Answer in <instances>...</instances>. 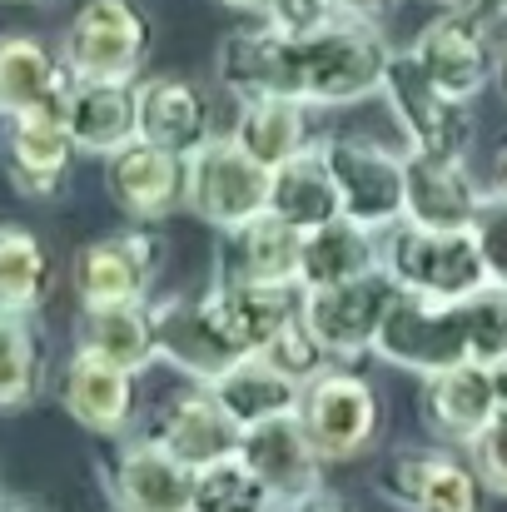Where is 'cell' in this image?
I'll return each instance as SVG.
<instances>
[{
  "mask_svg": "<svg viewBox=\"0 0 507 512\" xmlns=\"http://www.w3.org/2000/svg\"><path fill=\"white\" fill-rule=\"evenodd\" d=\"M45 299H50L45 244L20 224H0V309L5 314H35Z\"/></svg>",
  "mask_w": 507,
  "mask_h": 512,
  "instance_id": "obj_32",
  "label": "cell"
},
{
  "mask_svg": "<svg viewBox=\"0 0 507 512\" xmlns=\"http://www.w3.org/2000/svg\"><path fill=\"white\" fill-rule=\"evenodd\" d=\"M40 334L30 314H5L0 309V413L35 403L40 393Z\"/></svg>",
  "mask_w": 507,
  "mask_h": 512,
  "instance_id": "obj_34",
  "label": "cell"
},
{
  "mask_svg": "<svg viewBox=\"0 0 507 512\" xmlns=\"http://www.w3.org/2000/svg\"><path fill=\"white\" fill-rule=\"evenodd\" d=\"M473 239L483 249V264H488V279L507 284V199L503 194H488L478 219H473Z\"/></svg>",
  "mask_w": 507,
  "mask_h": 512,
  "instance_id": "obj_37",
  "label": "cell"
},
{
  "mask_svg": "<svg viewBox=\"0 0 507 512\" xmlns=\"http://www.w3.org/2000/svg\"><path fill=\"white\" fill-rule=\"evenodd\" d=\"M70 85L75 75L60 60V50H50L35 35H0V120H15L30 110L65 115Z\"/></svg>",
  "mask_w": 507,
  "mask_h": 512,
  "instance_id": "obj_23",
  "label": "cell"
},
{
  "mask_svg": "<svg viewBox=\"0 0 507 512\" xmlns=\"http://www.w3.org/2000/svg\"><path fill=\"white\" fill-rule=\"evenodd\" d=\"M334 5L343 10V15H363V20H378V15H383V10H388L393 0H334Z\"/></svg>",
  "mask_w": 507,
  "mask_h": 512,
  "instance_id": "obj_40",
  "label": "cell"
},
{
  "mask_svg": "<svg viewBox=\"0 0 507 512\" xmlns=\"http://www.w3.org/2000/svg\"><path fill=\"white\" fill-rule=\"evenodd\" d=\"M299 284H214L204 299L229 343L249 358L264 353L294 319H299Z\"/></svg>",
  "mask_w": 507,
  "mask_h": 512,
  "instance_id": "obj_24",
  "label": "cell"
},
{
  "mask_svg": "<svg viewBox=\"0 0 507 512\" xmlns=\"http://www.w3.org/2000/svg\"><path fill=\"white\" fill-rule=\"evenodd\" d=\"M388 40L373 20L334 10L309 30H279L269 20L239 25L219 40V85L239 100H299V105H358L378 95L388 70Z\"/></svg>",
  "mask_w": 507,
  "mask_h": 512,
  "instance_id": "obj_1",
  "label": "cell"
},
{
  "mask_svg": "<svg viewBox=\"0 0 507 512\" xmlns=\"http://www.w3.org/2000/svg\"><path fill=\"white\" fill-rule=\"evenodd\" d=\"M274 508H279V498L269 493V483L239 453L194 468L189 512H274Z\"/></svg>",
  "mask_w": 507,
  "mask_h": 512,
  "instance_id": "obj_33",
  "label": "cell"
},
{
  "mask_svg": "<svg viewBox=\"0 0 507 512\" xmlns=\"http://www.w3.org/2000/svg\"><path fill=\"white\" fill-rule=\"evenodd\" d=\"M209 393H214L219 408L239 423V433L254 428V423L299 413V403H304V383H294L289 373H279V368H274L269 358H259V353H249V358H239L229 373H219V378L209 383Z\"/></svg>",
  "mask_w": 507,
  "mask_h": 512,
  "instance_id": "obj_28",
  "label": "cell"
},
{
  "mask_svg": "<svg viewBox=\"0 0 507 512\" xmlns=\"http://www.w3.org/2000/svg\"><path fill=\"white\" fill-rule=\"evenodd\" d=\"M373 353L418 378L458 363H503L507 358V284H488L463 299L398 294Z\"/></svg>",
  "mask_w": 507,
  "mask_h": 512,
  "instance_id": "obj_2",
  "label": "cell"
},
{
  "mask_svg": "<svg viewBox=\"0 0 507 512\" xmlns=\"http://www.w3.org/2000/svg\"><path fill=\"white\" fill-rule=\"evenodd\" d=\"M383 269L423 299H463L493 284L473 229H423L408 219L383 234Z\"/></svg>",
  "mask_w": 507,
  "mask_h": 512,
  "instance_id": "obj_3",
  "label": "cell"
},
{
  "mask_svg": "<svg viewBox=\"0 0 507 512\" xmlns=\"http://www.w3.org/2000/svg\"><path fill=\"white\" fill-rule=\"evenodd\" d=\"M498 194L507 199V155H503V179H498Z\"/></svg>",
  "mask_w": 507,
  "mask_h": 512,
  "instance_id": "obj_45",
  "label": "cell"
},
{
  "mask_svg": "<svg viewBox=\"0 0 507 512\" xmlns=\"http://www.w3.org/2000/svg\"><path fill=\"white\" fill-rule=\"evenodd\" d=\"M0 512H35L25 498H10V493H0Z\"/></svg>",
  "mask_w": 507,
  "mask_h": 512,
  "instance_id": "obj_44",
  "label": "cell"
},
{
  "mask_svg": "<svg viewBox=\"0 0 507 512\" xmlns=\"http://www.w3.org/2000/svg\"><path fill=\"white\" fill-rule=\"evenodd\" d=\"M169 453L184 463V468H204V463H219L239 448V423L219 408V398L199 383L179 398H169L150 428Z\"/></svg>",
  "mask_w": 507,
  "mask_h": 512,
  "instance_id": "obj_25",
  "label": "cell"
},
{
  "mask_svg": "<svg viewBox=\"0 0 507 512\" xmlns=\"http://www.w3.org/2000/svg\"><path fill=\"white\" fill-rule=\"evenodd\" d=\"M383 264V239L353 219L334 214L329 224L304 229V249H299V289H329L348 284L368 269Z\"/></svg>",
  "mask_w": 507,
  "mask_h": 512,
  "instance_id": "obj_27",
  "label": "cell"
},
{
  "mask_svg": "<svg viewBox=\"0 0 507 512\" xmlns=\"http://www.w3.org/2000/svg\"><path fill=\"white\" fill-rule=\"evenodd\" d=\"M259 358H269L279 373H289V378H294V383H304V388H309L319 373H329V363H334V353L309 334V324H304V319H294L279 339L259 353Z\"/></svg>",
  "mask_w": 507,
  "mask_h": 512,
  "instance_id": "obj_35",
  "label": "cell"
},
{
  "mask_svg": "<svg viewBox=\"0 0 507 512\" xmlns=\"http://www.w3.org/2000/svg\"><path fill=\"white\" fill-rule=\"evenodd\" d=\"M463 10L483 15L488 25H498V20H507V0H463Z\"/></svg>",
  "mask_w": 507,
  "mask_h": 512,
  "instance_id": "obj_41",
  "label": "cell"
},
{
  "mask_svg": "<svg viewBox=\"0 0 507 512\" xmlns=\"http://www.w3.org/2000/svg\"><path fill=\"white\" fill-rule=\"evenodd\" d=\"M284 512H353V508H348L338 493H329V488L319 483V488H309V493L289 498V503H284Z\"/></svg>",
  "mask_w": 507,
  "mask_h": 512,
  "instance_id": "obj_39",
  "label": "cell"
},
{
  "mask_svg": "<svg viewBox=\"0 0 507 512\" xmlns=\"http://www.w3.org/2000/svg\"><path fill=\"white\" fill-rule=\"evenodd\" d=\"M324 145V165L334 174L338 189V214L388 234L393 224H403V155L363 140V135H329Z\"/></svg>",
  "mask_w": 507,
  "mask_h": 512,
  "instance_id": "obj_5",
  "label": "cell"
},
{
  "mask_svg": "<svg viewBox=\"0 0 507 512\" xmlns=\"http://www.w3.org/2000/svg\"><path fill=\"white\" fill-rule=\"evenodd\" d=\"M65 130L80 155H115L135 140V80H75L65 100Z\"/></svg>",
  "mask_w": 507,
  "mask_h": 512,
  "instance_id": "obj_26",
  "label": "cell"
},
{
  "mask_svg": "<svg viewBox=\"0 0 507 512\" xmlns=\"http://www.w3.org/2000/svg\"><path fill=\"white\" fill-rule=\"evenodd\" d=\"M135 378L140 373L75 348L65 363V378H60V403L85 433L120 438L135 423Z\"/></svg>",
  "mask_w": 507,
  "mask_h": 512,
  "instance_id": "obj_20",
  "label": "cell"
},
{
  "mask_svg": "<svg viewBox=\"0 0 507 512\" xmlns=\"http://www.w3.org/2000/svg\"><path fill=\"white\" fill-rule=\"evenodd\" d=\"M184 209L214 229H234L269 209V170L244 155L234 135H214L184 160Z\"/></svg>",
  "mask_w": 507,
  "mask_h": 512,
  "instance_id": "obj_7",
  "label": "cell"
},
{
  "mask_svg": "<svg viewBox=\"0 0 507 512\" xmlns=\"http://www.w3.org/2000/svg\"><path fill=\"white\" fill-rule=\"evenodd\" d=\"M75 140L65 130V115L50 110H30L10 120L5 135V174L25 199H55L70 179V160H75Z\"/></svg>",
  "mask_w": 507,
  "mask_h": 512,
  "instance_id": "obj_22",
  "label": "cell"
},
{
  "mask_svg": "<svg viewBox=\"0 0 507 512\" xmlns=\"http://www.w3.org/2000/svg\"><path fill=\"white\" fill-rule=\"evenodd\" d=\"M483 189L468 174V160L403 155V219L423 229H473L483 209Z\"/></svg>",
  "mask_w": 507,
  "mask_h": 512,
  "instance_id": "obj_19",
  "label": "cell"
},
{
  "mask_svg": "<svg viewBox=\"0 0 507 512\" xmlns=\"http://www.w3.org/2000/svg\"><path fill=\"white\" fill-rule=\"evenodd\" d=\"M438 5H463V0H438Z\"/></svg>",
  "mask_w": 507,
  "mask_h": 512,
  "instance_id": "obj_46",
  "label": "cell"
},
{
  "mask_svg": "<svg viewBox=\"0 0 507 512\" xmlns=\"http://www.w3.org/2000/svg\"><path fill=\"white\" fill-rule=\"evenodd\" d=\"M165 269V239L145 229L105 234L85 244L70 264V284L80 294V309L90 304H145L155 279Z\"/></svg>",
  "mask_w": 507,
  "mask_h": 512,
  "instance_id": "obj_10",
  "label": "cell"
},
{
  "mask_svg": "<svg viewBox=\"0 0 507 512\" xmlns=\"http://www.w3.org/2000/svg\"><path fill=\"white\" fill-rule=\"evenodd\" d=\"M493 383H498V403H507V358L493 363Z\"/></svg>",
  "mask_w": 507,
  "mask_h": 512,
  "instance_id": "obj_43",
  "label": "cell"
},
{
  "mask_svg": "<svg viewBox=\"0 0 507 512\" xmlns=\"http://www.w3.org/2000/svg\"><path fill=\"white\" fill-rule=\"evenodd\" d=\"M105 493H110L115 512H189L194 468H184L150 433L115 453V463L105 473Z\"/></svg>",
  "mask_w": 507,
  "mask_h": 512,
  "instance_id": "obj_16",
  "label": "cell"
},
{
  "mask_svg": "<svg viewBox=\"0 0 507 512\" xmlns=\"http://www.w3.org/2000/svg\"><path fill=\"white\" fill-rule=\"evenodd\" d=\"M378 493L403 512H483V483L443 448H398L378 478Z\"/></svg>",
  "mask_w": 507,
  "mask_h": 512,
  "instance_id": "obj_13",
  "label": "cell"
},
{
  "mask_svg": "<svg viewBox=\"0 0 507 512\" xmlns=\"http://www.w3.org/2000/svg\"><path fill=\"white\" fill-rule=\"evenodd\" d=\"M498 413V383H493V363H458L443 373L423 378L418 393V418L438 443L468 448L473 433Z\"/></svg>",
  "mask_w": 507,
  "mask_h": 512,
  "instance_id": "obj_17",
  "label": "cell"
},
{
  "mask_svg": "<svg viewBox=\"0 0 507 512\" xmlns=\"http://www.w3.org/2000/svg\"><path fill=\"white\" fill-rule=\"evenodd\" d=\"M150 334H155V363H169L189 383H214L229 373L244 353L219 329L214 309L204 294H169L150 304Z\"/></svg>",
  "mask_w": 507,
  "mask_h": 512,
  "instance_id": "obj_11",
  "label": "cell"
},
{
  "mask_svg": "<svg viewBox=\"0 0 507 512\" xmlns=\"http://www.w3.org/2000/svg\"><path fill=\"white\" fill-rule=\"evenodd\" d=\"M378 95L388 100V115L398 120L403 140L413 155H433V160H468L473 150V120L468 105L443 95L423 65L413 60V50H393Z\"/></svg>",
  "mask_w": 507,
  "mask_h": 512,
  "instance_id": "obj_4",
  "label": "cell"
},
{
  "mask_svg": "<svg viewBox=\"0 0 507 512\" xmlns=\"http://www.w3.org/2000/svg\"><path fill=\"white\" fill-rule=\"evenodd\" d=\"M269 214H279L294 229L329 224L338 214V189L329 165H324V145L319 140H309L299 155H289L284 165L269 170Z\"/></svg>",
  "mask_w": 507,
  "mask_h": 512,
  "instance_id": "obj_29",
  "label": "cell"
},
{
  "mask_svg": "<svg viewBox=\"0 0 507 512\" xmlns=\"http://www.w3.org/2000/svg\"><path fill=\"white\" fill-rule=\"evenodd\" d=\"M229 135L244 155H254L264 170H274L309 145V105L279 100V95L239 100V120L229 125Z\"/></svg>",
  "mask_w": 507,
  "mask_h": 512,
  "instance_id": "obj_30",
  "label": "cell"
},
{
  "mask_svg": "<svg viewBox=\"0 0 507 512\" xmlns=\"http://www.w3.org/2000/svg\"><path fill=\"white\" fill-rule=\"evenodd\" d=\"M468 468L478 473V483L488 493L507 498V403H498V413L473 433L468 443Z\"/></svg>",
  "mask_w": 507,
  "mask_h": 512,
  "instance_id": "obj_36",
  "label": "cell"
},
{
  "mask_svg": "<svg viewBox=\"0 0 507 512\" xmlns=\"http://www.w3.org/2000/svg\"><path fill=\"white\" fill-rule=\"evenodd\" d=\"M299 418H304L314 448L324 453V463H348V458L368 453V443L378 438V393L368 388V378L329 368L304 388Z\"/></svg>",
  "mask_w": 507,
  "mask_h": 512,
  "instance_id": "obj_12",
  "label": "cell"
},
{
  "mask_svg": "<svg viewBox=\"0 0 507 512\" xmlns=\"http://www.w3.org/2000/svg\"><path fill=\"white\" fill-rule=\"evenodd\" d=\"M234 453L269 483V493L279 503H289V498H299V493L324 483V453L314 448V438H309L299 413H284V418L244 428Z\"/></svg>",
  "mask_w": 507,
  "mask_h": 512,
  "instance_id": "obj_18",
  "label": "cell"
},
{
  "mask_svg": "<svg viewBox=\"0 0 507 512\" xmlns=\"http://www.w3.org/2000/svg\"><path fill=\"white\" fill-rule=\"evenodd\" d=\"M214 135L219 130H214L209 95L194 80H179V75L135 80V140H150V145H160L169 155L189 160Z\"/></svg>",
  "mask_w": 507,
  "mask_h": 512,
  "instance_id": "obj_15",
  "label": "cell"
},
{
  "mask_svg": "<svg viewBox=\"0 0 507 512\" xmlns=\"http://www.w3.org/2000/svg\"><path fill=\"white\" fill-rule=\"evenodd\" d=\"M75 348L110 358L130 373H145L155 363V334H150V299L145 304H90L80 309Z\"/></svg>",
  "mask_w": 507,
  "mask_h": 512,
  "instance_id": "obj_31",
  "label": "cell"
},
{
  "mask_svg": "<svg viewBox=\"0 0 507 512\" xmlns=\"http://www.w3.org/2000/svg\"><path fill=\"white\" fill-rule=\"evenodd\" d=\"M413 60L423 65V75L453 95V100H478L493 75H498V45L488 35V20L463 10V5H448L438 20H428L413 40Z\"/></svg>",
  "mask_w": 507,
  "mask_h": 512,
  "instance_id": "obj_9",
  "label": "cell"
},
{
  "mask_svg": "<svg viewBox=\"0 0 507 512\" xmlns=\"http://www.w3.org/2000/svg\"><path fill=\"white\" fill-rule=\"evenodd\" d=\"M503 85H507V60H503Z\"/></svg>",
  "mask_w": 507,
  "mask_h": 512,
  "instance_id": "obj_47",
  "label": "cell"
},
{
  "mask_svg": "<svg viewBox=\"0 0 507 512\" xmlns=\"http://www.w3.org/2000/svg\"><path fill=\"white\" fill-rule=\"evenodd\" d=\"M299 249L304 229L264 209L234 229H219L214 284H299Z\"/></svg>",
  "mask_w": 507,
  "mask_h": 512,
  "instance_id": "obj_14",
  "label": "cell"
},
{
  "mask_svg": "<svg viewBox=\"0 0 507 512\" xmlns=\"http://www.w3.org/2000/svg\"><path fill=\"white\" fill-rule=\"evenodd\" d=\"M334 10H338L334 0H269L259 20H269V25H279V30H309V25L329 20Z\"/></svg>",
  "mask_w": 507,
  "mask_h": 512,
  "instance_id": "obj_38",
  "label": "cell"
},
{
  "mask_svg": "<svg viewBox=\"0 0 507 512\" xmlns=\"http://www.w3.org/2000/svg\"><path fill=\"white\" fill-rule=\"evenodd\" d=\"M214 5H224V10H244V15H254V20H259L269 0H214Z\"/></svg>",
  "mask_w": 507,
  "mask_h": 512,
  "instance_id": "obj_42",
  "label": "cell"
},
{
  "mask_svg": "<svg viewBox=\"0 0 507 512\" xmlns=\"http://www.w3.org/2000/svg\"><path fill=\"white\" fill-rule=\"evenodd\" d=\"M403 294V284L378 264L348 284H329V289H304L299 294V319L309 324V334L324 343L334 358H363L373 353L378 329L393 309V299Z\"/></svg>",
  "mask_w": 507,
  "mask_h": 512,
  "instance_id": "obj_6",
  "label": "cell"
},
{
  "mask_svg": "<svg viewBox=\"0 0 507 512\" xmlns=\"http://www.w3.org/2000/svg\"><path fill=\"white\" fill-rule=\"evenodd\" d=\"M105 189L130 219H165L184 204V160L150 140H130L105 155Z\"/></svg>",
  "mask_w": 507,
  "mask_h": 512,
  "instance_id": "obj_21",
  "label": "cell"
},
{
  "mask_svg": "<svg viewBox=\"0 0 507 512\" xmlns=\"http://www.w3.org/2000/svg\"><path fill=\"white\" fill-rule=\"evenodd\" d=\"M150 50V25L135 0H85L70 15L60 60L75 80H135Z\"/></svg>",
  "mask_w": 507,
  "mask_h": 512,
  "instance_id": "obj_8",
  "label": "cell"
}]
</instances>
